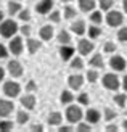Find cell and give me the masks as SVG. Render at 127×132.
<instances>
[{
	"label": "cell",
	"mask_w": 127,
	"mask_h": 132,
	"mask_svg": "<svg viewBox=\"0 0 127 132\" xmlns=\"http://www.w3.org/2000/svg\"><path fill=\"white\" fill-rule=\"evenodd\" d=\"M18 31H19V26H18L16 21H13V19H3V21L0 23V36L3 39H11Z\"/></svg>",
	"instance_id": "6da1fadb"
},
{
	"label": "cell",
	"mask_w": 127,
	"mask_h": 132,
	"mask_svg": "<svg viewBox=\"0 0 127 132\" xmlns=\"http://www.w3.org/2000/svg\"><path fill=\"white\" fill-rule=\"evenodd\" d=\"M84 118V111L81 110L79 105H68V108H66V119L69 122H79Z\"/></svg>",
	"instance_id": "7a4b0ae2"
},
{
	"label": "cell",
	"mask_w": 127,
	"mask_h": 132,
	"mask_svg": "<svg viewBox=\"0 0 127 132\" xmlns=\"http://www.w3.org/2000/svg\"><path fill=\"white\" fill-rule=\"evenodd\" d=\"M3 94L8 98H16L21 94V85L16 81H5L3 82Z\"/></svg>",
	"instance_id": "3957f363"
},
{
	"label": "cell",
	"mask_w": 127,
	"mask_h": 132,
	"mask_svg": "<svg viewBox=\"0 0 127 132\" xmlns=\"http://www.w3.org/2000/svg\"><path fill=\"white\" fill-rule=\"evenodd\" d=\"M106 23H108L109 28H119V26L124 23V15L121 11L109 10L108 15H106Z\"/></svg>",
	"instance_id": "277c9868"
},
{
	"label": "cell",
	"mask_w": 127,
	"mask_h": 132,
	"mask_svg": "<svg viewBox=\"0 0 127 132\" xmlns=\"http://www.w3.org/2000/svg\"><path fill=\"white\" fill-rule=\"evenodd\" d=\"M23 50H24L23 39H21V37L13 36V37L10 39V44H8V52H10L13 56H19V55L23 53Z\"/></svg>",
	"instance_id": "5b68a950"
},
{
	"label": "cell",
	"mask_w": 127,
	"mask_h": 132,
	"mask_svg": "<svg viewBox=\"0 0 127 132\" xmlns=\"http://www.w3.org/2000/svg\"><path fill=\"white\" fill-rule=\"evenodd\" d=\"M103 85L108 90H117L119 87H121V82H119V79L116 74H113V72H108V74L103 76Z\"/></svg>",
	"instance_id": "8992f818"
},
{
	"label": "cell",
	"mask_w": 127,
	"mask_h": 132,
	"mask_svg": "<svg viewBox=\"0 0 127 132\" xmlns=\"http://www.w3.org/2000/svg\"><path fill=\"white\" fill-rule=\"evenodd\" d=\"M93 48H95V45H93V42L90 40V39H81V40L77 42V52L82 56L90 55L93 52Z\"/></svg>",
	"instance_id": "52a82bcc"
},
{
	"label": "cell",
	"mask_w": 127,
	"mask_h": 132,
	"mask_svg": "<svg viewBox=\"0 0 127 132\" xmlns=\"http://www.w3.org/2000/svg\"><path fill=\"white\" fill-rule=\"evenodd\" d=\"M109 66H111V69H113V71L121 72V71L125 69L127 61H125V58H124V56H121V55H114V56H111V58H109Z\"/></svg>",
	"instance_id": "ba28073f"
},
{
	"label": "cell",
	"mask_w": 127,
	"mask_h": 132,
	"mask_svg": "<svg viewBox=\"0 0 127 132\" xmlns=\"http://www.w3.org/2000/svg\"><path fill=\"white\" fill-rule=\"evenodd\" d=\"M6 69H8V72H10L11 77H16V79L21 77L23 72H24L23 64L19 63V61H16V60H10V61H8V66H6Z\"/></svg>",
	"instance_id": "9c48e42d"
},
{
	"label": "cell",
	"mask_w": 127,
	"mask_h": 132,
	"mask_svg": "<svg viewBox=\"0 0 127 132\" xmlns=\"http://www.w3.org/2000/svg\"><path fill=\"white\" fill-rule=\"evenodd\" d=\"M13 110H15V103L11 100H5V98H0V118H8Z\"/></svg>",
	"instance_id": "30bf717a"
},
{
	"label": "cell",
	"mask_w": 127,
	"mask_h": 132,
	"mask_svg": "<svg viewBox=\"0 0 127 132\" xmlns=\"http://www.w3.org/2000/svg\"><path fill=\"white\" fill-rule=\"evenodd\" d=\"M53 0H39V3L36 5V11L39 15H48L53 8Z\"/></svg>",
	"instance_id": "8fae6325"
},
{
	"label": "cell",
	"mask_w": 127,
	"mask_h": 132,
	"mask_svg": "<svg viewBox=\"0 0 127 132\" xmlns=\"http://www.w3.org/2000/svg\"><path fill=\"white\" fill-rule=\"evenodd\" d=\"M68 85H69L72 90H79L84 85V76H81V74H72V76H69Z\"/></svg>",
	"instance_id": "7c38bea8"
},
{
	"label": "cell",
	"mask_w": 127,
	"mask_h": 132,
	"mask_svg": "<svg viewBox=\"0 0 127 132\" xmlns=\"http://www.w3.org/2000/svg\"><path fill=\"white\" fill-rule=\"evenodd\" d=\"M84 116H85V119H87V122H89V124H97L100 119H101V113H100L98 110H95V108L87 110Z\"/></svg>",
	"instance_id": "4fadbf2b"
},
{
	"label": "cell",
	"mask_w": 127,
	"mask_h": 132,
	"mask_svg": "<svg viewBox=\"0 0 127 132\" xmlns=\"http://www.w3.org/2000/svg\"><path fill=\"white\" fill-rule=\"evenodd\" d=\"M19 102H21V106L26 108V110H34L36 108V97L32 94H26L19 98Z\"/></svg>",
	"instance_id": "5bb4252c"
},
{
	"label": "cell",
	"mask_w": 127,
	"mask_h": 132,
	"mask_svg": "<svg viewBox=\"0 0 127 132\" xmlns=\"http://www.w3.org/2000/svg\"><path fill=\"white\" fill-rule=\"evenodd\" d=\"M53 28L50 24H45V26H42L40 28V31H39V37H40V40H44V42H48V40H52V37H53Z\"/></svg>",
	"instance_id": "9a60e30c"
},
{
	"label": "cell",
	"mask_w": 127,
	"mask_h": 132,
	"mask_svg": "<svg viewBox=\"0 0 127 132\" xmlns=\"http://www.w3.org/2000/svg\"><path fill=\"white\" fill-rule=\"evenodd\" d=\"M42 47V40H39V39H28L26 40V48H28V52L31 55H34V53H37L39 52V48Z\"/></svg>",
	"instance_id": "2e32d148"
},
{
	"label": "cell",
	"mask_w": 127,
	"mask_h": 132,
	"mask_svg": "<svg viewBox=\"0 0 127 132\" xmlns=\"http://www.w3.org/2000/svg\"><path fill=\"white\" fill-rule=\"evenodd\" d=\"M74 53H76L74 47H69V45H61V47H60V56H61V60H64V61L71 60V58L74 56Z\"/></svg>",
	"instance_id": "e0dca14e"
},
{
	"label": "cell",
	"mask_w": 127,
	"mask_h": 132,
	"mask_svg": "<svg viewBox=\"0 0 127 132\" xmlns=\"http://www.w3.org/2000/svg\"><path fill=\"white\" fill-rule=\"evenodd\" d=\"M71 31L74 32V34H77V36H84L85 31H87L85 21H82V19H77V21H74V23L71 24Z\"/></svg>",
	"instance_id": "ac0fdd59"
},
{
	"label": "cell",
	"mask_w": 127,
	"mask_h": 132,
	"mask_svg": "<svg viewBox=\"0 0 127 132\" xmlns=\"http://www.w3.org/2000/svg\"><path fill=\"white\" fill-rule=\"evenodd\" d=\"M89 64L92 66V68H97V69L105 68V61H103L101 53H95V55H92V58L89 60Z\"/></svg>",
	"instance_id": "d6986e66"
},
{
	"label": "cell",
	"mask_w": 127,
	"mask_h": 132,
	"mask_svg": "<svg viewBox=\"0 0 127 132\" xmlns=\"http://www.w3.org/2000/svg\"><path fill=\"white\" fill-rule=\"evenodd\" d=\"M97 2L95 0H79V10L84 11V13H90L95 8Z\"/></svg>",
	"instance_id": "ffe728a7"
},
{
	"label": "cell",
	"mask_w": 127,
	"mask_h": 132,
	"mask_svg": "<svg viewBox=\"0 0 127 132\" xmlns=\"http://www.w3.org/2000/svg\"><path fill=\"white\" fill-rule=\"evenodd\" d=\"M47 121H48L50 126H60L61 121H63V114L58 113V111H53V113L48 114V119H47Z\"/></svg>",
	"instance_id": "44dd1931"
},
{
	"label": "cell",
	"mask_w": 127,
	"mask_h": 132,
	"mask_svg": "<svg viewBox=\"0 0 127 132\" xmlns=\"http://www.w3.org/2000/svg\"><path fill=\"white\" fill-rule=\"evenodd\" d=\"M56 40L61 44V45H69V44H71V34H69L68 31H64V29H63V31H60V32H58Z\"/></svg>",
	"instance_id": "7402d4cb"
},
{
	"label": "cell",
	"mask_w": 127,
	"mask_h": 132,
	"mask_svg": "<svg viewBox=\"0 0 127 132\" xmlns=\"http://www.w3.org/2000/svg\"><path fill=\"white\" fill-rule=\"evenodd\" d=\"M100 34H101V28H100L98 24H90L89 29H87V36H89L90 39H97L100 37Z\"/></svg>",
	"instance_id": "603a6c76"
},
{
	"label": "cell",
	"mask_w": 127,
	"mask_h": 132,
	"mask_svg": "<svg viewBox=\"0 0 127 132\" xmlns=\"http://www.w3.org/2000/svg\"><path fill=\"white\" fill-rule=\"evenodd\" d=\"M23 10V6H21V3L19 2H8V15L10 16H15V15H18L19 11Z\"/></svg>",
	"instance_id": "cb8c5ba5"
},
{
	"label": "cell",
	"mask_w": 127,
	"mask_h": 132,
	"mask_svg": "<svg viewBox=\"0 0 127 132\" xmlns=\"http://www.w3.org/2000/svg\"><path fill=\"white\" fill-rule=\"evenodd\" d=\"M72 100H74V95H72L69 90H63L61 92V95H60V102H61L63 105H69V103H72Z\"/></svg>",
	"instance_id": "d4e9b609"
},
{
	"label": "cell",
	"mask_w": 127,
	"mask_h": 132,
	"mask_svg": "<svg viewBox=\"0 0 127 132\" xmlns=\"http://www.w3.org/2000/svg\"><path fill=\"white\" fill-rule=\"evenodd\" d=\"M28 121H29V114H28V111H24V110L16 111V122H18V124H26Z\"/></svg>",
	"instance_id": "484cf974"
},
{
	"label": "cell",
	"mask_w": 127,
	"mask_h": 132,
	"mask_svg": "<svg viewBox=\"0 0 127 132\" xmlns=\"http://www.w3.org/2000/svg\"><path fill=\"white\" fill-rule=\"evenodd\" d=\"M90 21H92V24H101V21H103V13L101 11H92L90 13Z\"/></svg>",
	"instance_id": "4316f807"
},
{
	"label": "cell",
	"mask_w": 127,
	"mask_h": 132,
	"mask_svg": "<svg viewBox=\"0 0 127 132\" xmlns=\"http://www.w3.org/2000/svg\"><path fill=\"white\" fill-rule=\"evenodd\" d=\"M113 100H114V103L117 105L119 108H124L125 106V102H127V95L125 94H116Z\"/></svg>",
	"instance_id": "83f0119b"
},
{
	"label": "cell",
	"mask_w": 127,
	"mask_h": 132,
	"mask_svg": "<svg viewBox=\"0 0 127 132\" xmlns=\"http://www.w3.org/2000/svg\"><path fill=\"white\" fill-rule=\"evenodd\" d=\"M82 68H84L82 58H81V56H76V58L72 56V58H71V69H77V71H79V69H82Z\"/></svg>",
	"instance_id": "f1b7e54d"
},
{
	"label": "cell",
	"mask_w": 127,
	"mask_h": 132,
	"mask_svg": "<svg viewBox=\"0 0 127 132\" xmlns=\"http://www.w3.org/2000/svg\"><path fill=\"white\" fill-rule=\"evenodd\" d=\"M10 130H13V122L8 121L6 118H3L0 121V132H10Z\"/></svg>",
	"instance_id": "f546056e"
},
{
	"label": "cell",
	"mask_w": 127,
	"mask_h": 132,
	"mask_svg": "<svg viewBox=\"0 0 127 132\" xmlns=\"http://www.w3.org/2000/svg\"><path fill=\"white\" fill-rule=\"evenodd\" d=\"M76 15H77V10L74 6H71V5L64 6V19H72V18H76Z\"/></svg>",
	"instance_id": "4dcf8cb0"
},
{
	"label": "cell",
	"mask_w": 127,
	"mask_h": 132,
	"mask_svg": "<svg viewBox=\"0 0 127 132\" xmlns=\"http://www.w3.org/2000/svg\"><path fill=\"white\" fill-rule=\"evenodd\" d=\"M113 3H114L113 0H98V5L103 11H109L113 8Z\"/></svg>",
	"instance_id": "1f68e13d"
},
{
	"label": "cell",
	"mask_w": 127,
	"mask_h": 132,
	"mask_svg": "<svg viewBox=\"0 0 127 132\" xmlns=\"http://www.w3.org/2000/svg\"><path fill=\"white\" fill-rule=\"evenodd\" d=\"M103 114H105V119L106 121H113V119H116V116H117V113H116L114 110H111V108H105Z\"/></svg>",
	"instance_id": "d6a6232c"
},
{
	"label": "cell",
	"mask_w": 127,
	"mask_h": 132,
	"mask_svg": "<svg viewBox=\"0 0 127 132\" xmlns=\"http://www.w3.org/2000/svg\"><path fill=\"white\" fill-rule=\"evenodd\" d=\"M48 19H50L52 23H60V21H61V13H60L58 10L50 11V13H48Z\"/></svg>",
	"instance_id": "836d02e7"
},
{
	"label": "cell",
	"mask_w": 127,
	"mask_h": 132,
	"mask_svg": "<svg viewBox=\"0 0 127 132\" xmlns=\"http://www.w3.org/2000/svg\"><path fill=\"white\" fill-rule=\"evenodd\" d=\"M18 18L21 19V21H24V23H28L29 19H31V11H29L28 8H23L21 11L18 13Z\"/></svg>",
	"instance_id": "e575fe53"
},
{
	"label": "cell",
	"mask_w": 127,
	"mask_h": 132,
	"mask_svg": "<svg viewBox=\"0 0 127 132\" xmlns=\"http://www.w3.org/2000/svg\"><path fill=\"white\" fill-rule=\"evenodd\" d=\"M117 40L119 42H127V26L121 28L117 31Z\"/></svg>",
	"instance_id": "d590c367"
},
{
	"label": "cell",
	"mask_w": 127,
	"mask_h": 132,
	"mask_svg": "<svg viewBox=\"0 0 127 132\" xmlns=\"http://www.w3.org/2000/svg\"><path fill=\"white\" fill-rule=\"evenodd\" d=\"M98 77H100V74L95 69H89V72H87V81L89 82H97Z\"/></svg>",
	"instance_id": "8d00e7d4"
},
{
	"label": "cell",
	"mask_w": 127,
	"mask_h": 132,
	"mask_svg": "<svg viewBox=\"0 0 127 132\" xmlns=\"http://www.w3.org/2000/svg\"><path fill=\"white\" fill-rule=\"evenodd\" d=\"M89 102H90V98H89V95H87L85 92H82V94L77 95V103L79 105H84L85 106V105H89Z\"/></svg>",
	"instance_id": "74e56055"
},
{
	"label": "cell",
	"mask_w": 127,
	"mask_h": 132,
	"mask_svg": "<svg viewBox=\"0 0 127 132\" xmlns=\"http://www.w3.org/2000/svg\"><path fill=\"white\" fill-rule=\"evenodd\" d=\"M103 50L106 52V53H114L116 52V44L114 42H106L103 45Z\"/></svg>",
	"instance_id": "f35d334b"
},
{
	"label": "cell",
	"mask_w": 127,
	"mask_h": 132,
	"mask_svg": "<svg viewBox=\"0 0 127 132\" xmlns=\"http://www.w3.org/2000/svg\"><path fill=\"white\" fill-rule=\"evenodd\" d=\"M90 130H92V127L89 122H79L77 124V132H90Z\"/></svg>",
	"instance_id": "ab89813d"
},
{
	"label": "cell",
	"mask_w": 127,
	"mask_h": 132,
	"mask_svg": "<svg viewBox=\"0 0 127 132\" xmlns=\"http://www.w3.org/2000/svg\"><path fill=\"white\" fill-rule=\"evenodd\" d=\"M37 90V84L34 79H31V81H28V84H26V92H36Z\"/></svg>",
	"instance_id": "60d3db41"
},
{
	"label": "cell",
	"mask_w": 127,
	"mask_h": 132,
	"mask_svg": "<svg viewBox=\"0 0 127 132\" xmlns=\"http://www.w3.org/2000/svg\"><path fill=\"white\" fill-rule=\"evenodd\" d=\"M10 52H8V47H5V45L0 44V60H5V58H8Z\"/></svg>",
	"instance_id": "b9f144b4"
},
{
	"label": "cell",
	"mask_w": 127,
	"mask_h": 132,
	"mask_svg": "<svg viewBox=\"0 0 127 132\" xmlns=\"http://www.w3.org/2000/svg\"><path fill=\"white\" fill-rule=\"evenodd\" d=\"M19 32H21L23 36L29 37V34H31V26H29V24H23L21 28H19Z\"/></svg>",
	"instance_id": "7bdbcfd3"
},
{
	"label": "cell",
	"mask_w": 127,
	"mask_h": 132,
	"mask_svg": "<svg viewBox=\"0 0 127 132\" xmlns=\"http://www.w3.org/2000/svg\"><path fill=\"white\" fill-rule=\"evenodd\" d=\"M31 130L32 132H42L44 126H42V124H34V126H31Z\"/></svg>",
	"instance_id": "ee69618b"
},
{
	"label": "cell",
	"mask_w": 127,
	"mask_h": 132,
	"mask_svg": "<svg viewBox=\"0 0 127 132\" xmlns=\"http://www.w3.org/2000/svg\"><path fill=\"white\" fill-rule=\"evenodd\" d=\"M74 130V127L71 126H60V132H72Z\"/></svg>",
	"instance_id": "f6af8a7d"
},
{
	"label": "cell",
	"mask_w": 127,
	"mask_h": 132,
	"mask_svg": "<svg viewBox=\"0 0 127 132\" xmlns=\"http://www.w3.org/2000/svg\"><path fill=\"white\" fill-rule=\"evenodd\" d=\"M106 130H108V132H117V126L109 124V126H106Z\"/></svg>",
	"instance_id": "bcb514c9"
},
{
	"label": "cell",
	"mask_w": 127,
	"mask_h": 132,
	"mask_svg": "<svg viewBox=\"0 0 127 132\" xmlns=\"http://www.w3.org/2000/svg\"><path fill=\"white\" fill-rule=\"evenodd\" d=\"M121 85H122V89L125 90V94H127V74L124 76V79H122V84H121Z\"/></svg>",
	"instance_id": "7dc6e473"
},
{
	"label": "cell",
	"mask_w": 127,
	"mask_h": 132,
	"mask_svg": "<svg viewBox=\"0 0 127 132\" xmlns=\"http://www.w3.org/2000/svg\"><path fill=\"white\" fill-rule=\"evenodd\" d=\"M3 79H5V69L0 66V82H3Z\"/></svg>",
	"instance_id": "c3c4849f"
},
{
	"label": "cell",
	"mask_w": 127,
	"mask_h": 132,
	"mask_svg": "<svg viewBox=\"0 0 127 132\" xmlns=\"http://www.w3.org/2000/svg\"><path fill=\"white\" fill-rule=\"evenodd\" d=\"M122 8H124V11L127 13V0H124V2H122Z\"/></svg>",
	"instance_id": "681fc988"
},
{
	"label": "cell",
	"mask_w": 127,
	"mask_h": 132,
	"mask_svg": "<svg viewBox=\"0 0 127 132\" xmlns=\"http://www.w3.org/2000/svg\"><path fill=\"white\" fill-rule=\"evenodd\" d=\"M2 21H3V11L0 10V23H2Z\"/></svg>",
	"instance_id": "f907efd6"
},
{
	"label": "cell",
	"mask_w": 127,
	"mask_h": 132,
	"mask_svg": "<svg viewBox=\"0 0 127 132\" xmlns=\"http://www.w3.org/2000/svg\"><path fill=\"white\" fill-rule=\"evenodd\" d=\"M122 127H124V129H125V130H127V119H125V121H124V122H122Z\"/></svg>",
	"instance_id": "816d5d0a"
},
{
	"label": "cell",
	"mask_w": 127,
	"mask_h": 132,
	"mask_svg": "<svg viewBox=\"0 0 127 132\" xmlns=\"http://www.w3.org/2000/svg\"><path fill=\"white\" fill-rule=\"evenodd\" d=\"M63 3H69V2H72V0H61Z\"/></svg>",
	"instance_id": "f5cc1de1"
},
{
	"label": "cell",
	"mask_w": 127,
	"mask_h": 132,
	"mask_svg": "<svg viewBox=\"0 0 127 132\" xmlns=\"http://www.w3.org/2000/svg\"><path fill=\"white\" fill-rule=\"evenodd\" d=\"M125 116H127V111H125Z\"/></svg>",
	"instance_id": "db71d44e"
}]
</instances>
